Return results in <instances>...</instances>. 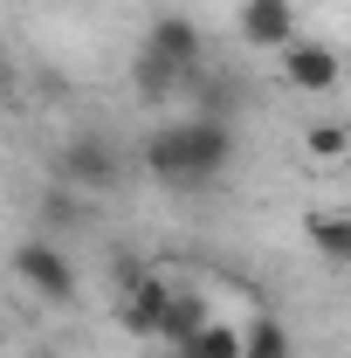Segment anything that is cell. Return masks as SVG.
Listing matches in <instances>:
<instances>
[{
	"mask_svg": "<svg viewBox=\"0 0 351 358\" xmlns=\"http://www.w3.org/2000/svg\"><path fill=\"white\" fill-rule=\"evenodd\" d=\"M234 166V124L220 110H193L186 124H159L145 138V179L159 186H214Z\"/></svg>",
	"mask_w": 351,
	"mask_h": 358,
	"instance_id": "6da1fadb",
	"label": "cell"
},
{
	"mask_svg": "<svg viewBox=\"0 0 351 358\" xmlns=\"http://www.w3.org/2000/svg\"><path fill=\"white\" fill-rule=\"evenodd\" d=\"M173 358H200V352H193V345H173Z\"/></svg>",
	"mask_w": 351,
	"mask_h": 358,
	"instance_id": "5bb4252c",
	"label": "cell"
},
{
	"mask_svg": "<svg viewBox=\"0 0 351 358\" xmlns=\"http://www.w3.org/2000/svg\"><path fill=\"white\" fill-rule=\"evenodd\" d=\"M338 76H345V62H338L331 42H303V35H296V42L282 48V83H289V90L317 96V90H331Z\"/></svg>",
	"mask_w": 351,
	"mask_h": 358,
	"instance_id": "8992f818",
	"label": "cell"
},
{
	"mask_svg": "<svg viewBox=\"0 0 351 358\" xmlns=\"http://www.w3.org/2000/svg\"><path fill=\"white\" fill-rule=\"evenodd\" d=\"M193 352H200V358H241V331L220 324V317H207V331L193 338Z\"/></svg>",
	"mask_w": 351,
	"mask_h": 358,
	"instance_id": "7c38bea8",
	"label": "cell"
},
{
	"mask_svg": "<svg viewBox=\"0 0 351 358\" xmlns=\"http://www.w3.org/2000/svg\"><path fill=\"white\" fill-rule=\"evenodd\" d=\"M241 358H289V324H282V317L241 324Z\"/></svg>",
	"mask_w": 351,
	"mask_h": 358,
	"instance_id": "30bf717a",
	"label": "cell"
},
{
	"mask_svg": "<svg viewBox=\"0 0 351 358\" xmlns=\"http://www.w3.org/2000/svg\"><path fill=\"white\" fill-rule=\"evenodd\" d=\"M303 152H310V159H345V152H351V131H345V124H310V131H303Z\"/></svg>",
	"mask_w": 351,
	"mask_h": 358,
	"instance_id": "4fadbf2b",
	"label": "cell"
},
{
	"mask_svg": "<svg viewBox=\"0 0 351 358\" xmlns=\"http://www.w3.org/2000/svg\"><path fill=\"white\" fill-rule=\"evenodd\" d=\"M131 83H138V96H145V103H166V96H173L179 83H193V76H186L179 62H166V55H152V48L138 42V55H131Z\"/></svg>",
	"mask_w": 351,
	"mask_h": 358,
	"instance_id": "9c48e42d",
	"label": "cell"
},
{
	"mask_svg": "<svg viewBox=\"0 0 351 358\" xmlns=\"http://www.w3.org/2000/svg\"><path fill=\"white\" fill-rule=\"evenodd\" d=\"M173 275H159V268H131L124 262V296H117V324L131 331V338H159V324L173 310Z\"/></svg>",
	"mask_w": 351,
	"mask_h": 358,
	"instance_id": "3957f363",
	"label": "cell"
},
{
	"mask_svg": "<svg viewBox=\"0 0 351 358\" xmlns=\"http://www.w3.org/2000/svg\"><path fill=\"white\" fill-rule=\"evenodd\" d=\"M145 48H152V55H166V62H179L186 76H200L207 35H200V21H193V14H152V28H145Z\"/></svg>",
	"mask_w": 351,
	"mask_h": 358,
	"instance_id": "5b68a950",
	"label": "cell"
},
{
	"mask_svg": "<svg viewBox=\"0 0 351 358\" xmlns=\"http://www.w3.org/2000/svg\"><path fill=\"white\" fill-rule=\"evenodd\" d=\"M303 234H310V248H317V255H331V262H351V221H345V214H310Z\"/></svg>",
	"mask_w": 351,
	"mask_h": 358,
	"instance_id": "8fae6325",
	"label": "cell"
},
{
	"mask_svg": "<svg viewBox=\"0 0 351 358\" xmlns=\"http://www.w3.org/2000/svg\"><path fill=\"white\" fill-rule=\"evenodd\" d=\"M62 179L83 186V193H117V186H124V152L103 131H76L62 145Z\"/></svg>",
	"mask_w": 351,
	"mask_h": 358,
	"instance_id": "277c9868",
	"label": "cell"
},
{
	"mask_svg": "<svg viewBox=\"0 0 351 358\" xmlns=\"http://www.w3.org/2000/svg\"><path fill=\"white\" fill-rule=\"evenodd\" d=\"M234 28H241L248 48H275L282 55L296 42V0H241V21Z\"/></svg>",
	"mask_w": 351,
	"mask_h": 358,
	"instance_id": "52a82bcc",
	"label": "cell"
},
{
	"mask_svg": "<svg viewBox=\"0 0 351 358\" xmlns=\"http://www.w3.org/2000/svg\"><path fill=\"white\" fill-rule=\"evenodd\" d=\"M207 296H200V289H193V282H179L173 289V310H166V324H159V345H166V352H173V345H193V338H200V331H207Z\"/></svg>",
	"mask_w": 351,
	"mask_h": 358,
	"instance_id": "ba28073f",
	"label": "cell"
},
{
	"mask_svg": "<svg viewBox=\"0 0 351 358\" xmlns=\"http://www.w3.org/2000/svg\"><path fill=\"white\" fill-rule=\"evenodd\" d=\"M14 275H21L42 303H76V262H69L48 234H28V241L14 248Z\"/></svg>",
	"mask_w": 351,
	"mask_h": 358,
	"instance_id": "7a4b0ae2",
	"label": "cell"
}]
</instances>
